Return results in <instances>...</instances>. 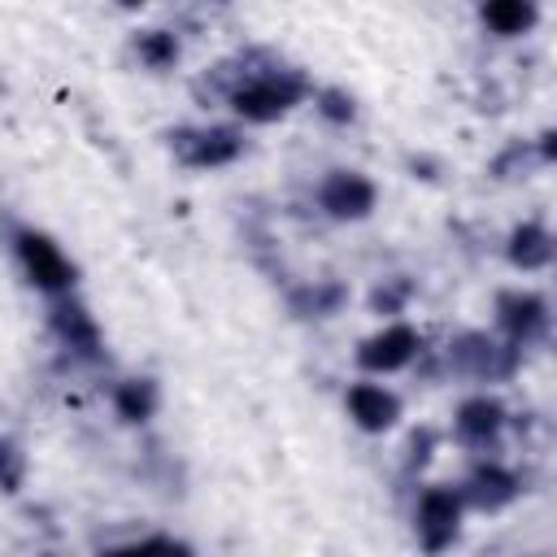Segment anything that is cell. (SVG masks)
I'll use <instances>...</instances> for the list:
<instances>
[{"mask_svg":"<svg viewBox=\"0 0 557 557\" xmlns=\"http://www.w3.org/2000/svg\"><path fill=\"white\" fill-rule=\"evenodd\" d=\"M309 96H313V83L305 78V70H292V65L274 61V65L257 70L248 83H239L226 104L244 122H278V117H287Z\"/></svg>","mask_w":557,"mask_h":557,"instance_id":"6da1fadb","label":"cell"},{"mask_svg":"<svg viewBox=\"0 0 557 557\" xmlns=\"http://www.w3.org/2000/svg\"><path fill=\"white\" fill-rule=\"evenodd\" d=\"M444 361H448L453 374H466V379H479V383H505L522 366V344L496 339L487 331H461V335L448 339Z\"/></svg>","mask_w":557,"mask_h":557,"instance_id":"7a4b0ae2","label":"cell"},{"mask_svg":"<svg viewBox=\"0 0 557 557\" xmlns=\"http://www.w3.org/2000/svg\"><path fill=\"white\" fill-rule=\"evenodd\" d=\"M13 257H17L26 283H30L35 292H44V296H70L78 270H74V261L61 252V244H57L52 235H44V231H35V226H17V231H13Z\"/></svg>","mask_w":557,"mask_h":557,"instance_id":"3957f363","label":"cell"},{"mask_svg":"<svg viewBox=\"0 0 557 557\" xmlns=\"http://www.w3.org/2000/svg\"><path fill=\"white\" fill-rule=\"evenodd\" d=\"M170 152L187 170H218L239 161L244 152V131L239 126H174L165 135Z\"/></svg>","mask_w":557,"mask_h":557,"instance_id":"277c9868","label":"cell"},{"mask_svg":"<svg viewBox=\"0 0 557 557\" xmlns=\"http://www.w3.org/2000/svg\"><path fill=\"white\" fill-rule=\"evenodd\" d=\"M461 509H466V496L461 487H448V483H435L418 496L413 505V531H418V544L426 553H444L457 531H461Z\"/></svg>","mask_w":557,"mask_h":557,"instance_id":"5b68a950","label":"cell"},{"mask_svg":"<svg viewBox=\"0 0 557 557\" xmlns=\"http://www.w3.org/2000/svg\"><path fill=\"white\" fill-rule=\"evenodd\" d=\"M352 357H357V366H361L366 374H392V370H405L413 357H422V331L409 326V322H400V318H392L383 331L366 335V339L357 344Z\"/></svg>","mask_w":557,"mask_h":557,"instance_id":"8992f818","label":"cell"},{"mask_svg":"<svg viewBox=\"0 0 557 557\" xmlns=\"http://www.w3.org/2000/svg\"><path fill=\"white\" fill-rule=\"evenodd\" d=\"M379 205V187L361 170H331L318 183V209L331 222H366Z\"/></svg>","mask_w":557,"mask_h":557,"instance_id":"52a82bcc","label":"cell"},{"mask_svg":"<svg viewBox=\"0 0 557 557\" xmlns=\"http://www.w3.org/2000/svg\"><path fill=\"white\" fill-rule=\"evenodd\" d=\"M48 326L57 335V344L70 352V357H83V361H100V326L96 318L87 313V305H78L74 296H52V309H48Z\"/></svg>","mask_w":557,"mask_h":557,"instance_id":"ba28073f","label":"cell"},{"mask_svg":"<svg viewBox=\"0 0 557 557\" xmlns=\"http://www.w3.org/2000/svg\"><path fill=\"white\" fill-rule=\"evenodd\" d=\"M492 313H496L500 335L513 339V344H531V339H540L544 326H548V300H544L540 292H522V287L496 292Z\"/></svg>","mask_w":557,"mask_h":557,"instance_id":"9c48e42d","label":"cell"},{"mask_svg":"<svg viewBox=\"0 0 557 557\" xmlns=\"http://www.w3.org/2000/svg\"><path fill=\"white\" fill-rule=\"evenodd\" d=\"M505 422H509V409H505L496 396L474 392V396H466V400L457 405V413H453V435H457V444H466V448H492V444L500 440Z\"/></svg>","mask_w":557,"mask_h":557,"instance_id":"30bf717a","label":"cell"},{"mask_svg":"<svg viewBox=\"0 0 557 557\" xmlns=\"http://www.w3.org/2000/svg\"><path fill=\"white\" fill-rule=\"evenodd\" d=\"M457 487H461V496H466L470 509L496 513V509H505V505L522 492V479H518L509 466H500V461H474L470 474H466Z\"/></svg>","mask_w":557,"mask_h":557,"instance_id":"8fae6325","label":"cell"},{"mask_svg":"<svg viewBox=\"0 0 557 557\" xmlns=\"http://www.w3.org/2000/svg\"><path fill=\"white\" fill-rule=\"evenodd\" d=\"M344 409H348L352 426L366 435H383L400 422V396L383 383H352L344 392Z\"/></svg>","mask_w":557,"mask_h":557,"instance_id":"7c38bea8","label":"cell"},{"mask_svg":"<svg viewBox=\"0 0 557 557\" xmlns=\"http://www.w3.org/2000/svg\"><path fill=\"white\" fill-rule=\"evenodd\" d=\"M505 257H509L513 270H548L557 261V235L540 218L518 222L505 239Z\"/></svg>","mask_w":557,"mask_h":557,"instance_id":"4fadbf2b","label":"cell"},{"mask_svg":"<svg viewBox=\"0 0 557 557\" xmlns=\"http://www.w3.org/2000/svg\"><path fill=\"white\" fill-rule=\"evenodd\" d=\"M344 305H348V283H339V278H313V283H300L287 292V313L305 318V322L335 318Z\"/></svg>","mask_w":557,"mask_h":557,"instance_id":"5bb4252c","label":"cell"},{"mask_svg":"<svg viewBox=\"0 0 557 557\" xmlns=\"http://www.w3.org/2000/svg\"><path fill=\"white\" fill-rule=\"evenodd\" d=\"M479 22L500 39H518V35L535 30L540 4L535 0H479Z\"/></svg>","mask_w":557,"mask_h":557,"instance_id":"9a60e30c","label":"cell"},{"mask_svg":"<svg viewBox=\"0 0 557 557\" xmlns=\"http://www.w3.org/2000/svg\"><path fill=\"white\" fill-rule=\"evenodd\" d=\"M157 405H161V387H157V379H148V374L122 379V383L113 387V413H117L122 422H131V426H144V422L157 413Z\"/></svg>","mask_w":557,"mask_h":557,"instance_id":"2e32d148","label":"cell"},{"mask_svg":"<svg viewBox=\"0 0 557 557\" xmlns=\"http://www.w3.org/2000/svg\"><path fill=\"white\" fill-rule=\"evenodd\" d=\"M131 52H135V61H139L144 70L165 74V70H174V65H178L183 44H178V35H174V30H135Z\"/></svg>","mask_w":557,"mask_h":557,"instance_id":"e0dca14e","label":"cell"},{"mask_svg":"<svg viewBox=\"0 0 557 557\" xmlns=\"http://www.w3.org/2000/svg\"><path fill=\"white\" fill-rule=\"evenodd\" d=\"M535 161H540V152H535V139H513V144H505V148L492 157L487 174H492L496 183H509V178H527Z\"/></svg>","mask_w":557,"mask_h":557,"instance_id":"ac0fdd59","label":"cell"},{"mask_svg":"<svg viewBox=\"0 0 557 557\" xmlns=\"http://www.w3.org/2000/svg\"><path fill=\"white\" fill-rule=\"evenodd\" d=\"M413 278H405V274H392V278H383V283H374V292H370V309L379 313V318H400L405 313V305L413 300Z\"/></svg>","mask_w":557,"mask_h":557,"instance_id":"d6986e66","label":"cell"},{"mask_svg":"<svg viewBox=\"0 0 557 557\" xmlns=\"http://www.w3.org/2000/svg\"><path fill=\"white\" fill-rule=\"evenodd\" d=\"M313 109H318V117L331 122V126H348V122L357 117V100H352V91H344V87H318V91H313Z\"/></svg>","mask_w":557,"mask_h":557,"instance_id":"ffe728a7","label":"cell"},{"mask_svg":"<svg viewBox=\"0 0 557 557\" xmlns=\"http://www.w3.org/2000/svg\"><path fill=\"white\" fill-rule=\"evenodd\" d=\"M435 444H440V435H435L431 426H418V431L409 435V444H405V474H413V470H422V466L431 461V453H435Z\"/></svg>","mask_w":557,"mask_h":557,"instance_id":"44dd1931","label":"cell"},{"mask_svg":"<svg viewBox=\"0 0 557 557\" xmlns=\"http://www.w3.org/2000/svg\"><path fill=\"white\" fill-rule=\"evenodd\" d=\"M0 457H4V492L13 496V492H22V470H26V457H22V448H17L13 440H4Z\"/></svg>","mask_w":557,"mask_h":557,"instance_id":"7402d4cb","label":"cell"},{"mask_svg":"<svg viewBox=\"0 0 557 557\" xmlns=\"http://www.w3.org/2000/svg\"><path fill=\"white\" fill-rule=\"evenodd\" d=\"M135 548H139V553H148V548H165V553H191V544H183V540H174V535H148V540H135Z\"/></svg>","mask_w":557,"mask_h":557,"instance_id":"603a6c76","label":"cell"},{"mask_svg":"<svg viewBox=\"0 0 557 557\" xmlns=\"http://www.w3.org/2000/svg\"><path fill=\"white\" fill-rule=\"evenodd\" d=\"M535 152H540L544 165H557V126H548V131L535 135Z\"/></svg>","mask_w":557,"mask_h":557,"instance_id":"cb8c5ba5","label":"cell"},{"mask_svg":"<svg viewBox=\"0 0 557 557\" xmlns=\"http://www.w3.org/2000/svg\"><path fill=\"white\" fill-rule=\"evenodd\" d=\"M117 4H126V9H135V4H144V0H117Z\"/></svg>","mask_w":557,"mask_h":557,"instance_id":"d4e9b609","label":"cell"}]
</instances>
